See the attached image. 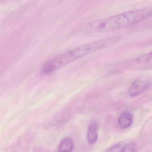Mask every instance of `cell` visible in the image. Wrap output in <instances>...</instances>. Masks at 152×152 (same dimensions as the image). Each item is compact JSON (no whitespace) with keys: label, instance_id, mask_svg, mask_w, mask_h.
I'll return each mask as SVG.
<instances>
[{"label":"cell","instance_id":"obj_1","mask_svg":"<svg viewBox=\"0 0 152 152\" xmlns=\"http://www.w3.org/2000/svg\"><path fill=\"white\" fill-rule=\"evenodd\" d=\"M121 40L119 36H113L79 45L57 55L44 64L42 71L48 75L62 67L91 53L117 44Z\"/></svg>","mask_w":152,"mask_h":152},{"label":"cell","instance_id":"obj_2","mask_svg":"<svg viewBox=\"0 0 152 152\" xmlns=\"http://www.w3.org/2000/svg\"><path fill=\"white\" fill-rule=\"evenodd\" d=\"M152 16V10H137L129 11L91 22L87 27L90 33L112 32L126 28L144 21Z\"/></svg>","mask_w":152,"mask_h":152},{"label":"cell","instance_id":"obj_3","mask_svg":"<svg viewBox=\"0 0 152 152\" xmlns=\"http://www.w3.org/2000/svg\"><path fill=\"white\" fill-rule=\"evenodd\" d=\"M151 82L146 79L140 78L135 80L129 89V95L131 97H136L149 89Z\"/></svg>","mask_w":152,"mask_h":152},{"label":"cell","instance_id":"obj_4","mask_svg":"<svg viewBox=\"0 0 152 152\" xmlns=\"http://www.w3.org/2000/svg\"><path fill=\"white\" fill-rule=\"evenodd\" d=\"M133 66L137 69H152V52L137 58Z\"/></svg>","mask_w":152,"mask_h":152},{"label":"cell","instance_id":"obj_5","mask_svg":"<svg viewBox=\"0 0 152 152\" xmlns=\"http://www.w3.org/2000/svg\"><path fill=\"white\" fill-rule=\"evenodd\" d=\"M134 121L133 114L129 111H123L120 115L118 118V124L120 127L126 129L131 126Z\"/></svg>","mask_w":152,"mask_h":152},{"label":"cell","instance_id":"obj_6","mask_svg":"<svg viewBox=\"0 0 152 152\" xmlns=\"http://www.w3.org/2000/svg\"><path fill=\"white\" fill-rule=\"evenodd\" d=\"M98 127L95 124L90 125L88 128L87 134V139L88 143L93 145L96 143L98 139Z\"/></svg>","mask_w":152,"mask_h":152},{"label":"cell","instance_id":"obj_7","mask_svg":"<svg viewBox=\"0 0 152 152\" xmlns=\"http://www.w3.org/2000/svg\"><path fill=\"white\" fill-rule=\"evenodd\" d=\"M73 147V142L70 137L64 138L59 146V152H71Z\"/></svg>","mask_w":152,"mask_h":152},{"label":"cell","instance_id":"obj_8","mask_svg":"<svg viewBox=\"0 0 152 152\" xmlns=\"http://www.w3.org/2000/svg\"><path fill=\"white\" fill-rule=\"evenodd\" d=\"M137 145L134 142L123 144L120 152H136Z\"/></svg>","mask_w":152,"mask_h":152},{"label":"cell","instance_id":"obj_9","mask_svg":"<svg viewBox=\"0 0 152 152\" xmlns=\"http://www.w3.org/2000/svg\"><path fill=\"white\" fill-rule=\"evenodd\" d=\"M123 144L124 143L123 142L118 143L110 148L106 152H120L121 147L123 146Z\"/></svg>","mask_w":152,"mask_h":152}]
</instances>
